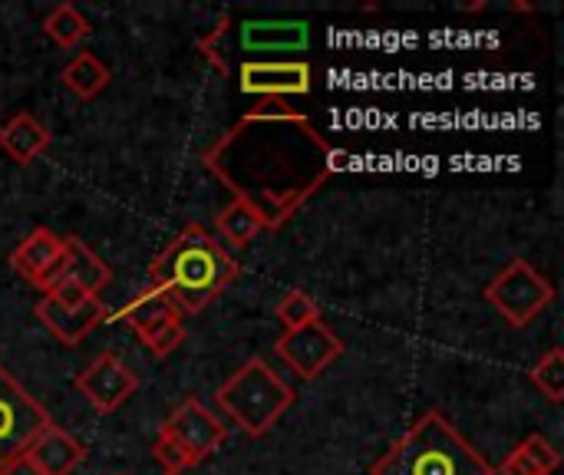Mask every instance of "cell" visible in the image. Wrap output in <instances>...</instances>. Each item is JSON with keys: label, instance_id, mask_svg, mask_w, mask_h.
<instances>
[{"label": "cell", "instance_id": "obj_1", "mask_svg": "<svg viewBox=\"0 0 564 475\" xmlns=\"http://www.w3.org/2000/svg\"><path fill=\"white\" fill-rule=\"evenodd\" d=\"M205 165L264 228H281L327 185L340 155L288 99H261L205 152Z\"/></svg>", "mask_w": 564, "mask_h": 475}, {"label": "cell", "instance_id": "obj_2", "mask_svg": "<svg viewBox=\"0 0 564 475\" xmlns=\"http://www.w3.org/2000/svg\"><path fill=\"white\" fill-rule=\"evenodd\" d=\"M149 278L152 288L169 294L178 314H198L238 278V261L202 225H188L152 261Z\"/></svg>", "mask_w": 564, "mask_h": 475}, {"label": "cell", "instance_id": "obj_3", "mask_svg": "<svg viewBox=\"0 0 564 475\" xmlns=\"http://www.w3.org/2000/svg\"><path fill=\"white\" fill-rule=\"evenodd\" d=\"M370 475H496V469L443 413L433 410L373 463Z\"/></svg>", "mask_w": 564, "mask_h": 475}, {"label": "cell", "instance_id": "obj_4", "mask_svg": "<svg viewBox=\"0 0 564 475\" xmlns=\"http://www.w3.org/2000/svg\"><path fill=\"white\" fill-rule=\"evenodd\" d=\"M307 43L311 26L304 20H221L198 40V50L221 76H231L245 63L284 60V53H301Z\"/></svg>", "mask_w": 564, "mask_h": 475}, {"label": "cell", "instance_id": "obj_5", "mask_svg": "<svg viewBox=\"0 0 564 475\" xmlns=\"http://www.w3.org/2000/svg\"><path fill=\"white\" fill-rule=\"evenodd\" d=\"M215 400L238 423L241 433L258 440L288 413L294 393L264 357H251L215 390Z\"/></svg>", "mask_w": 564, "mask_h": 475}, {"label": "cell", "instance_id": "obj_6", "mask_svg": "<svg viewBox=\"0 0 564 475\" xmlns=\"http://www.w3.org/2000/svg\"><path fill=\"white\" fill-rule=\"evenodd\" d=\"M486 301L512 324V327H529L552 301L555 288L549 278H542L525 258H512L489 284H486Z\"/></svg>", "mask_w": 564, "mask_h": 475}, {"label": "cell", "instance_id": "obj_7", "mask_svg": "<svg viewBox=\"0 0 564 475\" xmlns=\"http://www.w3.org/2000/svg\"><path fill=\"white\" fill-rule=\"evenodd\" d=\"M33 314L66 347L83 344L106 321V307L93 294L79 291L76 284H66V281L46 288L43 298L36 301Z\"/></svg>", "mask_w": 564, "mask_h": 475}, {"label": "cell", "instance_id": "obj_8", "mask_svg": "<svg viewBox=\"0 0 564 475\" xmlns=\"http://www.w3.org/2000/svg\"><path fill=\"white\" fill-rule=\"evenodd\" d=\"M50 413L30 397L10 370L0 367V469L23 456L26 446L50 427Z\"/></svg>", "mask_w": 564, "mask_h": 475}, {"label": "cell", "instance_id": "obj_9", "mask_svg": "<svg viewBox=\"0 0 564 475\" xmlns=\"http://www.w3.org/2000/svg\"><path fill=\"white\" fill-rule=\"evenodd\" d=\"M119 321L129 324L155 357H169L185 341L182 314L175 311V304L169 301V294L159 291V288H149L142 294H135L119 311Z\"/></svg>", "mask_w": 564, "mask_h": 475}, {"label": "cell", "instance_id": "obj_10", "mask_svg": "<svg viewBox=\"0 0 564 475\" xmlns=\"http://www.w3.org/2000/svg\"><path fill=\"white\" fill-rule=\"evenodd\" d=\"M274 350L301 380H317L344 354V344L324 321H311L297 331H284Z\"/></svg>", "mask_w": 564, "mask_h": 475}, {"label": "cell", "instance_id": "obj_11", "mask_svg": "<svg viewBox=\"0 0 564 475\" xmlns=\"http://www.w3.org/2000/svg\"><path fill=\"white\" fill-rule=\"evenodd\" d=\"M238 89L261 99H288V96H307L314 86L311 63L304 60H264V63H245L235 69Z\"/></svg>", "mask_w": 564, "mask_h": 475}, {"label": "cell", "instance_id": "obj_12", "mask_svg": "<svg viewBox=\"0 0 564 475\" xmlns=\"http://www.w3.org/2000/svg\"><path fill=\"white\" fill-rule=\"evenodd\" d=\"M159 433L169 436V440H175V443L188 453L192 466H198V463L208 460L215 450H221V443H225V436H228L225 423H221L208 407H202L198 400H185V403L162 423Z\"/></svg>", "mask_w": 564, "mask_h": 475}, {"label": "cell", "instance_id": "obj_13", "mask_svg": "<svg viewBox=\"0 0 564 475\" xmlns=\"http://www.w3.org/2000/svg\"><path fill=\"white\" fill-rule=\"evenodd\" d=\"M139 380L135 374L116 357V354H99L79 377H76V390L83 393V400L96 410V413H116L132 393H135Z\"/></svg>", "mask_w": 564, "mask_h": 475}, {"label": "cell", "instance_id": "obj_14", "mask_svg": "<svg viewBox=\"0 0 564 475\" xmlns=\"http://www.w3.org/2000/svg\"><path fill=\"white\" fill-rule=\"evenodd\" d=\"M63 281L76 284L79 291L96 298L109 284V265L96 251H89L79 238H63V255H59L56 268L50 271V278H46V284L40 291H46L53 284H63Z\"/></svg>", "mask_w": 564, "mask_h": 475}, {"label": "cell", "instance_id": "obj_15", "mask_svg": "<svg viewBox=\"0 0 564 475\" xmlns=\"http://www.w3.org/2000/svg\"><path fill=\"white\" fill-rule=\"evenodd\" d=\"M40 475H69L83 460H86V450L79 440H73L66 430H59L56 423H50L23 453Z\"/></svg>", "mask_w": 564, "mask_h": 475}, {"label": "cell", "instance_id": "obj_16", "mask_svg": "<svg viewBox=\"0 0 564 475\" xmlns=\"http://www.w3.org/2000/svg\"><path fill=\"white\" fill-rule=\"evenodd\" d=\"M59 255H63V238H59L56 231H50V228H36V231H30V235L13 248L10 265H13L26 281H33L36 288H43L46 278H50V271L56 268Z\"/></svg>", "mask_w": 564, "mask_h": 475}, {"label": "cell", "instance_id": "obj_17", "mask_svg": "<svg viewBox=\"0 0 564 475\" xmlns=\"http://www.w3.org/2000/svg\"><path fill=\"white\" fill-rule=\"evenodd\" d=\"M46 145H50V129L30 112H17L7 126H0V149L17 165H30L36 155H43Z\"/></svg>", "mask_w": 564, "mask_h": 475}, {"label": "cell", "instance_id": "obj_18", "mask_svg": "<svg viewBox=\"0 0 564 475\" xmlns=\"http://www.w3.org/2000/svg\"><path fill=\"white\" fill-rule=\"evenodd\" d=\"M558 466H562L558 450L545 436L532 433L506 456V463L499 466V475H552Z\"/></svg>", "mask_w": 564, "mask_h": 475}, {"label": "cell", "instance_id": "obj_19", "mask_svg": "<svg viewBox=\"0 0 564 475\" xmlns=\"http://www.w3.org/2000/svg\"><path fill=\"white\" fill-rule=\"evenodd\" d=\"M109 66L99 60V56H93V53H76L66 66H63V83H66V89H73L79 99H93V96H99L106 86H109Z\"/></svg>", "mask_w": 564, "mask_h": 475}, {"label": "cell", "instance_id": "obj_20", "mask_svg": "<svg viewBox=\"0 0 564 475\" xmlns=\"http://www.w3.org/2000/svg\"><path fill=\"white\" fill-rule=\"evenodd\" d=\"M43 33H46L59 50H76V46L93 33V23L79 13V7L59 3V7H53V10L43 17Z\"/></svg>", "mask_w": 564, "mask_h": 475}, {"label": "cell", "instance_id": "obj_21", "mask_svg": "<svg viewBox=\"0 0 564 475\" xmlns=\"http://www.w3.org/2000/svg\"><path fill=\"white\" fill-rule=\"evenodd\" d=\"M215 228H218V235H221L231 248H248V245L264 231L261 218H258L248 205H241V202L225 205V208L218 212V218H215Z\"/></svg>", "mask_w": 564, "mask_h": 475}, {"label": "cell", "instance_id": "obj_22", "mask_svg": "<svg viewBox=\"0 0 564 475\" xmlns=\"http://www.w3.org/2000/svg\"><path fill=\"white\" fill-rule=\"evenodd\" d=\"M529 380L539 387V393L552 403H562L564 400V350L555 347L549 350L529 374Z\"/></svg>", "mask_w": 564, "mask_h": 475}, {"label": "cell", "instance_id": "obj_23", "mask_svg": "<svg viewBox=\"0 0 564 475\" xmlns=\"http://www.w3.org/2000/svg\"><path fill=\"white\" fill-rule=\"evenodd\" d=\"M274 314H278V321L284 324V331H297V327H304V324H311V321H321L317 301H314L307 291H288V294L278 301Z\"/></svg>", "mask_w": 564, "mask_h": 475}, {"label": "cell", "instance_id": "obj_24", "mask_svg": "<svg viewBox=\"0 0 564 475\" xmlns=\"http://www.w3.org/2000/svg\"><path fill=\"white\" fill-rule=\"evenodd\" d=\"M152 453H155V460L162 463L165 475H178L182 469H188V466H192L188 453H185L175 440H169V436H162V433H159V440H155Z\"/></svg>", "mask_w": 564, "mask_h": 475}, {"label": "cell", "instance_id": "obj_25", "mask_svg": "<svg viewBox=\"0 0 564 475\" xmlns=\"http://www.w3.org/2000/svg\"><path fill=\"white\" fill-rule=\"evenodd\" d=\"M0 475H40V473H36V466H33L26 456H17V460H10V463L0 469Z\"/></svg>", "mask_w": 564, "mask_h": 475}]
</instances>
